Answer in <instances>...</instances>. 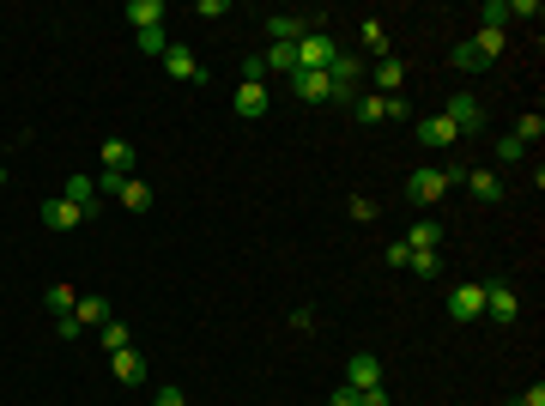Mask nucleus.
Wrapping results in <instances>:
<instances>
[{"label":"nucleus","mask_w":545,"mask_h":406,"mask_svg":"<svg viewBox=\"0 0 545 406\" xmlns=\"http://www.w3.org/2000/svg\"><path fill=\"white\" fill-rule=\"evenodd\" d=\"M448 122H454V134H485V103H478L473 92L448 98Z\"/></svg>","instance_id":"39448f33"},{"label":"nucleus","mask_w":545,"mask_h":406,"mask_svg":"<svg viewBox=\"0 0 545 406\" xmlns=\"http://www.w3.org/2000/svg\"><path fill=\"white\" fill-rule=\"evenodd\" d=\"M400 243H407L412 255H418V249H443V225H437V219H418V225H412Z\"/></svg>","instance_id":"2eb2a0df"},{"label":"nucleus","mask_w":545,"mask_h":406,"mask_svg":"<svg viewBox=\"0 0 545 406\" xmlns=\"http://www.w3.org/2000/svg\"><path fill=\"white\" fill-rule=\"evenodd\" d=\"M473 55L485 61V68H491V61L503 55V31H478V36H473Z\"/></svg>","instance_id":"a878e982"},{"label":"nucleus","mask_w":545,"mask_h":406,"mask_svg":"<svg viewBox=\"0 0 545 406\" xmlns=\"http://www.w3.org/2000/svg\"><path fill=\"white\" fill-rule=\"evenodd\" d=\"M358 406H388V388H382V382H375V388H364V394H358Z\"/></svg>","instance_id":"e433bc0d"},{"label":"nucleus","mask_w":545,"mask_h":406,"mask_svg":"<svg viewBox=\"0 0 545 406\" xmlns=\"http://www.w3.org/2000/svg\"><path fill=\"white\" fill-rule=\"evenodd\" d=\"M73 304H79L73 285H49V315H73Z\"/></svg>","instance_id":"bb28decb"},{"label":"nucleus","mask_w":545,"mask_h":406,"mask_svg":"<svg viewBox=\"0 0 545 406\" xmlns=\"http://www.w3.org/2000/svg\"><path fill=\"white\" fill-rule=\"evenodd\" d=\"M134 43H139V55H146V61H164V49H170L164 25H152V31H134Z\"/></svg>","instance_id":"5701e85b"},{"label":"nucleus","mask_w":545,"mask_h":406,"mask_svg":"<svg viewBox=\"0 0 545 406\" xmlns=\"http://www.w3.org/2000/svg\"><path fill=\"white\" fill-rule=\"evenodd\" d=\"M267 85H237V115H267Z\"/></svg>","instance_id":"4be33fe9"},{"label":"nucleus","mask_w":545,"mask_h":406,"mask_svg":"<svg viewBox=\"0 0 545 406\" xmlns=\"http://www.w3.org/2000/svg\"><path fill=\"white\" fill-rule=\"evenodd\" d=\"M448 61H454V68H461V73H485V61H478V55H473V43H461V49H454Z\"/></svg>","instance_id":"7c9ffc66"},{"label":"nucleus","mask_w":545,"mask_h":406,"mask_svg":"<svg viewBox=\"0 0 545 406\" xmlns=\"http://www.w3.org/2000/svg\"><path fill=\"white\" fill-rule=\"evenodd\" d=\"M485 315H491V322H503V328H509L515 315H521V304H515L509 285H485Z\"/></svg>","instance_id":"9b49d317"},{"label":"nucleus","mask_w":545,"mask_h":406,"mask_svg":"<svg viewBox=\"0 0 545 406\" xmlns=\"http://www.w3.org/2000/svg\"><path fill=\"white\" fill-rule=\"evenodd\" d=\"M61 201H73L79 206V212H85V219H91V212H98V176H67V188H61Z\"/></svg>","instance_id":"6e6552de"},{"label":"nucleus","mask_w":545,"mask_h":406,"mask_svg":"<svg viewBox=\"0 0 545 406\" xmlns=\"http://www.w3.org/2000/svg\"><path fill=\"white\" fill-rule=\"evenodd\" d=\"M370 79H375V98H400V85H407V68L394 61V55H382L370 68Z\"/></svg>","instance_id":"0eeeda50"},{"label":"nucleus","mask_w":545,"mask_h":406,"mask_svg":"<svg viewBox=\"0 0 545 406\" xmlns=\"http://www.w3.org/2000/svg\"><path fill=\"white\" fill-rule=\"evenodd\" d=\"M448 195V170H412L407 176V201L412 206H437Z\"/></svg>","instance_id":"f03ea898"},{"label":"nucleus","mask_w":545,"mask_h":406,"mask_svg":"<svg viewBox=\"0 0 545 406\" xmlns=\"http://www.w3.org/2000/svg\"><path fill=\"white\" fill-rule=\"evenodd\" d=\"M497 158H503V164H521V158H527V146H521L515 134H503V139H497Z\"/></svg>","instance_id":"2f4dec72"},{"label":"nucleus","mask_w":545,"mask_h":406,"mask_svg":"<svg viewBox=\"0 0 545 406\" xmlns=\"http://www.w3.org/2000/svg\"><path fill=\"white\" fill-rule=\"evenodd\" d=\"M73 322H79V328H103V322H109V298H98V291L79 298V304H73Z\"/></svg>","instance_id":"dca6fc26"},{"label":"nucleus","mask_w":545,"mask_h":406,"mask_svg":"<svg viewBox=\"0 0 545 406\" xmlns=\"http://www.w3.org/2000/svg\"><path fill=\"white\" fill-rule=\"evenodd\" d=\"M43 225H49V231H79V225H85V212L55 195V201H43Z\"/></svg>","instance_id":"9d476101"},{"label":"nucleus","mask_w":545,"mask_h":406,"mask_svg":"<svg viewBox=\"0 0 545 406\" xmlns=\"http://www.w3.org/2000/svg\"><path fill=\"white\" fill-rule=\"evenodd\" d=\"M448 315H454V322H478V315H485V279H461V285L448 291Z\"/></svg>","instance_id":"7ed1b4c3"},{"label":"nucleus","mask_w":545,"mask_h":406,"mask_svg":"<svg viewBox=\"0 0 545 406\" xmlns=\"http://www.w3.org/2000/svg\"><path fill=\"white\" fill-rule=\"evenodd\" d=\"M328 406H358V388H345V382H340V388H334V401H328Z\"/></svg>","instance_id":"4c0bfd02"},{"label":"nucleus","mask_w":545,"mask_h":406,"mask_svg":"<svg viewBox=\"0 0 545 406\" xmlns=\"http://www.w3.org/2000/svg\"><path fill=\"white\" fill-rule=\"evenodd\" d=\"M418 139H424V146H430V152H443V146H454V122H448V115H424V122H418Z\"/></svg>","instance_id":"ddd939ff"},{"label":"nucleus","mask_w":545,"mask_h":406,"mask_svg":"<svg viewBox=\"0 0 545 406\" xmlns=\"http://www.w3.org/2000/svg\"><path fill=\"white\" fill-rule=\"evenodd\" d=\"M291 92L304 103H334V79L328 73H291Z\"/></svg>","instance_id":"1a4fd4ad"},{"label":"nucleus","mask_w":545,"mask_h":406,"mask_svg":"<svg viewBox=\"0 0 545 406\" xmlns=\"http://www.w3.org/2000/svg\"><path fill=\"white\" fill-rule=\"evenodd\" d=\"M334 55H340V43L315 25V31L297 43V73H328V68H334Z\"/></svg>","instance_id":"f257e3e1"},{"label":"nucleus","mask_w":545,"mask_h":406,"mask_svg":"<svg viewBox=\"0 0 545 406\" xmlns=\"http://www.w3.org/2000/svg\"><path fill=\"white\" fill-rule=\"evenodd\" d=\"M109 364H115V382H128V388H139V382H146V358H139L134 346H128V352H115Z\"/></svg>","instance_id":"f3484780"},{"label":"nucleus","mask_w":545,"mask_h":406,"mask_svg":"<svg viewBox=\"0 0 545 406\" xmlns=\"http://www.w3.org/2000/svg\"><path fill=\"white\" fill-rule=\"evenodd\" d=\"M364 49H370L375 61H382V55H388V31H382V25H375V19H364Z\"/></svg>","instance_id":"c85d7f7f"},{"label":"nucleus","mask_w":545,"mask_h":406,"mask_svg":"<svg viewBox=\"0 0 545 406\" xmlns=\"http://www.w3.org/2000/svg\"><path fill=\"white\" fill-rule=\"evenodd\" d=\"M152 406H188V401H182V388H158V401H152Z\"/></svg>","instance_id":"58836bf2"},{"label":"nucleus","mask_w":545,"mask_h":406,"mask_svg":"<svg viewBox=\"0 0 545 406\" xmlns=\"http://www.w3.org/2000/svg\"><path fill=\"white\" fill-rule=\"evenodd\" d=\"M261 68H267V73H285V79H291V73H297V49H291V43H272L267 55H261Z\"/></svg>","instance_id":"412c9836"},{"label":"nucleus","mask_w":545,"mask_h":406,"mask_svg":"<svg viewBox=\"0 0 545 406\" xmlns=\"http://www.w3.org/2000/svg\"><path fill=\"white\" fill-rule=\"evenodd\" d=\"M540 134H545V115H521V122H515V139H521V146H533Z\"/></svg>","instance_id":"c756f323"},{"label":"nucleus","mask_w":545,"mask_h":406,"mask_svg":"<svg viewBox=\"0 0 545 406\" xmlns=\"http://www.w3.org/2000/svg\"><path fill=\"white\" fill-rule=\"evenodd\" d=\"M351 109H358V122H388V98H375V92H358V103H351Z\"/></svg>","instance_id":"b1692460"},{"label":"nucleus","mask_w":545,"mask_h":406,"mask_svg":"<svg viewBox=\"0 0 545 406\" xmlns=\"http://www.w3.org/2000/svg\"><path fill=\"white\" fill-rule=\"evenodd\" d=\"M128 170H134V146H128V139H109V146H103V176H128Z\"/></svg>","instance_id":"a211bd4d"},{"label":"nucleus","mask_w":545,"mask_h":406,"mask_svg":"<svg viewBox=\"0 0 545 406\" xmlns=\"http://www.w3.org/2000/svg\"><path fill=\"white\" fill-rule=\"evenodd\" d=\"M164 73H170L176 85H206V68L194 61V49H182V43L164 49Z\"/></svg>","instance_id":"20e7f679"},{"label":"nucleus","mask_w":545,"mask_h":406,"mask_svg":"<svg viewBox=\"0 0 545 406\" xmlns=\"http://www.w3.org/2000/svg\"><path fill=\"white\" fill-rule=\"evenodd\" d=\"M375 382H382V358L358 352V358L345 364V388H358V394H364V388H375Z\"/></svg>","instance_id":"f8f14e48"},{"label":"nucleus","mask_w":545,"mask_h":406,"mask_svg":"<svg viewBox=\"0 0 545 406\" xmlns=\"http://www.w3.org/2000/svg\"><path fill=\"white\" fill-rule=\"evenodd\" d=\"M503 25H509V0H491L485 6V31H503Z\"/></svg>","instance_id":"72a5a7b5"},{"label":"nucleus","mask_w":545,"mask_h":406,"mask_svg":"<svg viewBox=\"0 0 545 406\" xmlns=\"http://www.w3.org/2000/svg\"><path fill=\"white\" fill-rule=\"evenodd\" d=\"M315 25H321V19H291V12H279V19H267V36H272V43H291V49H297V43H304Z\"/></svg>","instance_id":"423d86ee"},{"label":"nucleus","mask_w":545,"mask_h":406,"mask_svg":"<svg viewBox=\"0 0 545 406\" xmlns=\"http://www.w3.org/2000/svg\"><path fill=\"white\" fill-rule=\"evenodd\" d=\"M98 346H103V352H109V358H115V352H128V346H134V328L109 315V322H103V328H98Z\"/></svg>","instance_id":"4468645a"},{"label":"nucleus","mask_w":545,"mask_h":406,"mask_svg":"<svg viewBox=\"0 0 545 406\" xmlns=\"http://www.w3.org/2000/svg\"><path fill=\"white\" fill-rule=\"evenodd\" d=\"M115 201H122V206H134V212H146V206H152V188H146V182H134V176H128V182L115 188Z\"/></svg>","instance_id":"393cba45"},{"label":"nucleus","mask_w":545,"mask_h":406,"mask_svg":"<svg viewBox=\"0 0 545 406\" xmlns=\"http://www.w3.org/2000/svg\"><path fill=\"white\" fill-rule=\"evenodd\" d=\"M461 182L473 188L478 201H503V182H497V176H491V170H485V164H478V170H461Z\"/></svg>","instance_id":"6ab92c4d"},{"label":"nucleus","mask_w":545,"mask_h":406,"mask_svg":"<svg viewBox=\"0 0 545 406\" xmlns=\"http://www.w3.org/2000/svg\"><path fill=\"white\" fill-rule=\"evenodd\" d=\"M128 19H134V31L164 25V0H128Z\"/></svg>","instance_id":"aec40b11"},{"label":"nucleus","mask_w":545,"mask_h":406,"mask_svg":"<svg viewBox=\"0 0 545 406\" xmlns=\"http://www.w3.org/2000/svg\"><path fill=\"white\" fill-rule=\"evenodd\" d=\"M345 212H351L358 225H370V219H375V212H382V206H375L370 195H351V206H345Z\"/></svg>","instance_id":"473e14b6"},{"label":"nucleus","mask_w":545,"mask_h":406,"mask_svg":"<svg viewBox=\"0 0 545 406\" xmlns=\"http://www.w3.org/2000/svg\"><path fill=\"white\" fill-rule=\"evenodd\" d=\"M509 19H540V0H509Z\"/></svg>","instance_id":"f704fd0d"},{"label":"nucleus","mask_w":545,"mask_h":406,"mask_svg":"<svg viewBox=\"0 0 545 406\" xmlns=\"http://www.w3.org/2000/svg\"><path fill=\"white\" fill-rule=\"evenodd\" d=\"M407 267L418 273V279H437V273H443V261H437V249H418V255H412Z\"/></svg>","instance_id":"cd10ccee"},{"label":"nucleus","mask_w":545,"mask_h":406,"mask_svg":"<svg viewBox=\"0 0 545 406\" xmlns=\"http://www.w3.org/2000/svg\"><path fill=\"white\" fill-rule=\"evenodd\" d=\"M55 334H61V339H79V334H85V328H79L73 315H55Z\"/></svg>","instance_id":"c9c22d12"}]
</instances>
